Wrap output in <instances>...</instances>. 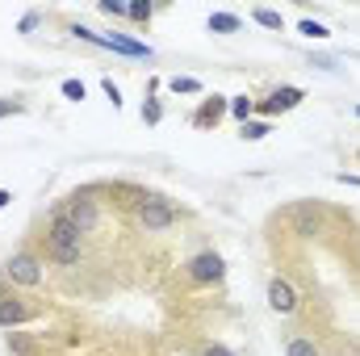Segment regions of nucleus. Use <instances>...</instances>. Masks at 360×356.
Returning a JSON list of instances; mask_svg holds the SVG:
<instances>
[{
  "mask_svg": "<svg viewBox=\"0 0 360 356\" xmlns=\"http://www.w3.org/2000/svg\"><path fill=\"white\" fill-rule=\"evenodd\" d=\"M222 113H231V101L214 92V96H210V101H205V105L197 109V117H193V126H218V117H222Z\"/></svg>",
  "mask_w": 360,
  "mask_h": 356,
  "instance_id": "9b49d317",
  "label": "nucleus"
},
{
  "mask_svg": "<svg viewBox=\"0 0 360 356\" xmlns=\"http://www.w3.org/2000/svg\"><path fill=\"white\" fill-rule=\"evenodd\" d=\"M8 201H13V193H8V189H0V210H4Z\"/></svg>",
  "mask_w": 360,
  "mask_h": 356,
  "instance_id": "c85d7f7f",
  "label": "nucleus"
},
{
  "mask_svg": "<svg viewBox=\"0 0 360 356\" xmlns=\"http://www.w3.org/2000/svg\"><path fill=\"white\" fill-rule=\"evenodd\" d=\"M38 21H42L38 13H25V17H21V34H30V30H38Z\"/></svg>",
  "mask_w": 360,
  "mask_h": 356,
  "instance_id": "a878e982",
  "label": "nucleus"
},
{
  "mask_svg": "<svg viewBox=\"0 0 360 356\" xmlns=\"http://www.w3.org/2000/svg\"><path fill=\"white\" fill-rule=\"evenodd\" d=\"M80 252H84V231H80L68 214L55 210V218L46 222V256H51L55 265L72 268V265H80Z\"/></svg>",
  "mask_w": 360,
  "mask_h": 356,
  "instance_id": "f257e3e1",
  "label": "nucleus"
},
{
  "mask_svg": "<svg viewBox=\"0 0 360 356\" xmlns=\"http://www.w3.org/2000/svg\"><path fill=\"white\" fill-rule=\"evenodd\" d=\"M335 180H340V184H352V189H360V177H348V172H340Z\"/></svg>",
  "mask_w": 360,
  "mask_h": 356,
  "instance_id": "cd10ccee",
  "label": "nucleus"
},
{
  "mask_svg": "<svg viewBox=\"0 0 360 356\" xmlns=\"http://www.w3.org/2000/svg\"><path fill=\"white\" fill-rule=\"evenodd\" d=\"M101 38H105V51H117V55H126V59H155V51H151L147 42L130 38V34H101Z\"/></svg>",
  "mask_w": 360,
  "mask_h": 356,
  "instance_id": "0eeeda50",
  "label": "nucleus"
},
{
  "mask_svg": "<svg viewBox=\"0 0 360 356\" xmlns=\"http://www.w3.org/2000/svg\"><path fill=\"white\" fill-rule=\"evenodd\" d=\"M210 34H239L243 30V17H235V13H210Z\"/></svg>",
  "mask_w": 360,
  "mask_h": 356,
  "instance_id": "f8f14e48",
  "label": "nucleus"
},
{
  "mask_svg": "<svg viewBox=\"0 0 360 356\" xmlns=\"http://www.w3.org/2000/svg\"><path fill=\"white\" fill-rule=\"evenodd\" d=\"M184 268H188V281H197V285H218L226 276V265H222L218 252H201V256H193Z\"/></svg>",
  "mask_w": 360,
  "mask_h": 356,
  "instance_id": "39448f33",
  "label": "nucleus"
},
{
  "mask_svg": "<svg viewBox=\"0 0 360 356\" xmlns=\"http://www.w3.org/2000/svg\"><path fill=\"white\" fill-rule=\"evenodd\" d=\"M252 21H256V25H264V30H272V34H281V30H285V17H281L276 8H252Z\"/></svg>",
  "mask_w": 360,
  "mask_h": 356,
  "instance_id": "ddd939ff",
  "label": "nucleus"
},
{
  "mask_svg": "<svg viewBox=\"0 0 360 356\" xmlns=\"http://www.w3.org/2000/svg\"><path fill=\"white\" fill-rule=\"evenodd\" d=\"M96 8H101L105 17H126V4H122V0H101Z\"/></svg>",
  "mask_w": 360,
  "mask_h": 356,
  "instance_id": "5701e85b",
  "label": "nucleus"
},
{
  "mask_svg": "<svg viewBox=\"0 0 360 356\" xmlns=\"http://www.w3.org/2000/svg\"><path fill=\"white\" fill-rule=\"evenodd\" d=\"M151 13H155V8H151L147 0H134V4H126V17H130V21H151Z\"/></svg>",
  "mask_w": 360,
  "mask_h": 356,
  "instance_id": "412c9836",
  "label": "nucleus"
},
{
  "mask_svg": "<svg viewBox=\"0 0 360 356\" xmlns=\"http://www.w3.org/2000/svg\"><path fill=\"white\" fill-rule=\"evenodd\" d=\"M201 356H235V352H231V348H222V344H210Z\"/></svg>",
  "mask_w": 360,
  "mask_h": 356,
  "instance_id": "bb28decb",
  "label": "nucleus"
},
{
  "mask_svg": "<svg viewBox=\"0 0 360 356\" xmlns=\"http://www.w3.org/2000/svg\"><path fill=\"white\" fill-rule=\"evenodd\" d=\"M8 352H13V356H30V352H34L30 331H8Z\"/></svg>",
  "mask_w": 360,
  "mask_h": 356,
  "instance_id": "dca6fc26",
  "label": "nucleus"
},
{
  "mask_svg": "<svg viewBox=\"0 0 360 356\" xmlns=\"http://www.w3.org/2000/svg\"><path fill=\"white\" fill-rule=\"evenodd\" d=\"M63 96H68V101H84V96H89V89H84V80H63Z\"/></svg>",
  "mask_w": 360,
  "mask_h": 356,
  "instance_id": "4be33fe9",
  "label": "nucleus"
},
{
  "mask_svg": "<svg viewBox=\"0 0 360 356\" xmlns=\"http://www.w3.org/2000/svg\"><path fill=\"white\" fill-rule=\"evenodd\" d=\"M30 314H34V306H30V302H21V298H0V327H4V331L21 327Z\"/></svg>",
  "mask_w": 360,
  "mask_h": 356,
  "instance_id": "9d476101",
  "label": "nucleus"
},
{
  "mask_svg": "<svg viewBox=\"0 0 360 356\" xmlns=\"http://www.w3.org/2000/svg\"><path fill=\"white\" fill-rule=\"evenodd\" d=\"M59 214H68L84 235H92L96 227H101V210H96V201H92V193H72L63 205H59Z\"/></svg>",
  "mask_w": 360,
  "mask_h": 356,
  "instance_id": "20e7f679",
  "label": "nucleus"
},
{
  "mask_svg": "<svg viewBox=\"0 0 360 356\" xmlns=\"http://www.w3.org/2000/svg\"><path fill=\"white\" fill-rule=\"evenodd\" d=\"M297 30H302L306 38H327V34H331V30H327L323 21H314V17H302V21H297Z\"/></svg>",
  "mask_w": 360,
  "mask_h": 356,
  "instance_id": "6ab92c4d",
  "label": "nucleus"
},
{
  "mask_svg": "<svg viewBox=\"0 0 360 356\" xmlns=\"http://www.w3.org/2000/svg\"><path fill=\"white\" fill-rule=\"evenodd\" d=\"M101 89H105V96H109V101H113V109H117V105H122V89H117V84H113V80H109V76H105V80H101Z\"/></svg>",
  "mask_w": 360,
  "mask_h": 356,
  "instance_id": "393cba45",
  "label": "nucleus"
},
{
  "mask_svg": "<svg viewBox=\"0 0 360 356\" xmlns=\"http://www.w3.org/2000/svg\"><path fill=\"white\" fill-rule=\"evenodd\" d=\"M285 356H323L314 348V340H306V336H293L289 344H285Z\"/></svg>",
  "mask_w": 360,
  "mask_h": 356,
  "instance_id": "2eb2a0df",
  "label": "nucleus"
},
{
  "mask_svg": "<svg viewBox=\"0 0 360 356\" xmlns=\"http://www.w3.org/2000/svg\"><path fill=\"white\" fill-rule=\"evenodd\" d=\"M231 117H239V126L252 122V117H256V101H252L248 92H243V96H231Z\"/></svg>",
  "mask_w": 360,
  "mask_h": 356,
  "instance_id": "4468645a",
  "label": "nucleus"
},
{
  "mask_svg": "<svg viewBox=\"0 0 360 356\" xmlns=\"http://www.w3.org/2000/svg\"><path fill=\"white\" fill-rule=\"evenodd\" d=\"M139 227H143L147 235H160V231L176 227V205H172L168 197H147V201L139 205Z\"/></svg>",
  "mask_w": 360,
  "mask_h": 356,
  "instance_id": "f03ea898",
  "label": "nucleus"
},
{
  "mask_svg": "<svg viewBox=\"0 0 360 356\" xmlns=\"http://www.w3.org/2000/svg\"><path fill=\"white\" fill-rule=\"evenodd\" d=\"M319 227H323V205L319 201H302L293 210V235L310 239V235H319Z\"/></svg>",
  "mask_w": 360,
  "mask_h": 356,
  "instance_id": "6e6552de",
  "label": "nucleus"
},
{
  "mask_svg": "<svg viewBox=\"0 0 360 356\" xmlns=\"http://www.w3.org/2000/svg\"><path fill=\"white\" fill-rule=\"evenodd\" d=\"M302 96H306L302 89H293V84H281V89L269 96V101H260V105H256V113H264V122H269L272 113H289L293 105H302Z\"/></svg>",
  "mask_w": 360,
  "mask_h": 356,
  "instance_id": "423d86ee",
  "label": "nucleus"
},
{
  "mask_svg": "<svg viewBox=\"0 0 360 356\" xmlns=\"http://www.w3.org/2000/svg\"><path fill=\"white\" fill-rule=\"evenodd\" d=\"M269 306L276 314H293V310H297V289H293L285 276H272L269 281Z\"/></svg>",
  "mask_w": 360,
  "mask_h": 356,
  "instance_id": "1a4fd4ad",
  "label": "nucleus"
},
{
  "mask_svg": "<svg viewBox=\"0 0 360 356\" xmlns=\"http://www.w3.org/2000/svg\"><path fill=\"white\" fill-rule=\"evenodd\" d=\"M143 122H147V126H160V122H164V109H160V101H155V96H147V101H143Z\"/></svg>",
  "mask_w": 360,
  "mask_h": 356,
  "instance_id": "aec40b11",
  "label": "nucleus"
},
{
  "mask_svg": "<svg viewBox=\"0 0 360 356\" xmlns=\"http://www.w3.org/2000/svg\"><path fill=\"white\" fill-rule=\"evenodd\" d=\"M8 113L17 117V113H25V105H21V101H13V96H0V117H8Z\"/></svg>",
  "mask_w": 360,
  "mask_h": 356,
  "instance_id": "b1692460",
  "label": "nucleus"
},
{
  "mask_svg": "<svg viewBox=\"0 0 360 356\" xmlns=\"http://www.w3.org/2000/svg\"><path fill=\"white\" fill-rule=\"evenodd\" d=\"M168 89L184 92V96H197V92H201V80H193V76H172V80H168Z\"/></svg>",
  "mask_w": 360,
  "mask_h": 356,
  "instance_id": "a211bd4d",
  "label": "nucleus"
},
{
  "mask_svg": "<svg viewBox=\"0 0 360 356\" xmlns=\"http://www.w3.org/2000/svg\"><path fill=\"white\" fill-rule=\"evenodd\" d=\"M4 281L8 285H21V289H38L42 285V260L30 256V252H17L4 260Z\"/></svg>",
  "mask_w": 360,
  "mask_h": 356,
  "instance_id": "7ed1b4c3",
  "label": "nucleus"
},
{
  "mask_svg": "<svg viewBox=\"0 0 360 356\" xmlns=\"http://www.w3.org/2000/svg\"><path fill=\"white\" fill-rule=\"evenodd\" d=\"M239 134H243L248 143H260V139L269 134V122H264V117H252V122H243V126H239Z\"/></svg>",
  "mask_w": 360,
  "mask_h": 356,
  "instance_id": "f3484780",
  "label": "nucleus"
},
{
  "mask_svg": "<svg viewBox=\"0 0 360 356\" xmlns=\"http://www.w3.org/2000/svg\"><path fill=\"white\" fill-rule=\"evenodd\" d=\"M356 117H360V105H356Z\"/></svg>",
  "mask_w": 360,
  "mask_h": 356,
  "instance_id": "c756f323",
  "label": "nucleus"
}]
</instances>
